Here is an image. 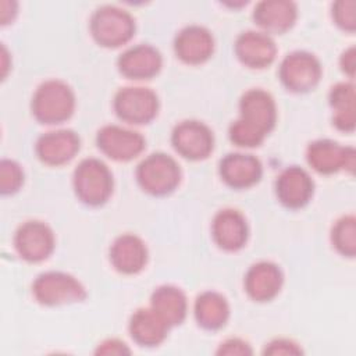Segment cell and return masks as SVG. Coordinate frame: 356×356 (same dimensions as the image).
<instances>
[{
  "instance_id": "1",
  "label": "cell",
  "mask_w": 356,
  "mask_h": 356,
  "mask_svg": "<svg viewBox=\"0 0 356 356\" xmlns=\"http://www.w3.org/2000/svg\"><path fill=\"white\" fill-rule=\"evenodd\" d=\"M75 107L72 89L63 81L50 79L38 86L32 97V113L43 124L68 120Z\"/></svg>"
},
{
  "instance_id": "2",
  "label": "cell",
  "mask_w": 356,
  "mask_h": 356,
  "mask_svg": "<svg viewBox=\"0 0 356 356\" xmlns=\"http://www.w3.org/2000/svg\"><path fill=\"white\" fill-rule=\"evenodd\" d=\"M76 196L86 204L99 206L104 203L113 191V175L108 167L99 159L82 160L72 177Z\"/></svg>"
},
{
  "instance_id": "3",
  "label": "cell",
  "mask_w": 356,
  "mask_h": 356,
  "mask_svg": "<svg viewBox=\"0 0 356 356\" xmlns=\"http://www.w3.org/2000/svg\"><path fill=\"white\" fill-rule=\"evenodd\" d=\"M90 32L99 44L117 47L132 38L135 22L128 11L115 6H102L92 14Z\"/></svg>"
},
{
  "instance_id": "4",
  "label": "cell",
  "mask_w": 356,
  "mask_h": 356,
  "mask_svg": "<svg viewBox=\"0 0 356 356\" xmlns=\"http://www.w3.org/2000/svg\"><path fill=\"white\" fill-rule=\"evenodd\" d=\"M136 178L143 191L160 196L170 193L178 186L181 170L171 156L153 153L139 163Z\"/></svg>"
},
{
  "instance_id": "5",
  "label": "cell",
  "mask_w": 356,
  "mask_h": 356,
  "mask_svg": "<svg viewBox=\"0 0 356 356\" xmlns=\"http://www.w3.org/2000/svg\"><path fill=\"white\" fill-rule=\"evenodd\" d=\"M35 299L42 305H63L85 299L83 285L72 275L61 271H47L35 280L32 285Z\"/></svg>"
},
{
  "instance_id": "6",
  "label": "cell",
  "mask_w": 356,
  "mask_h": 356,
  "mask_svg": "<svg viewBox=\"0 0 356 356\" xmlns=\"http://www.w3.org/2000/svg\"><path fill=\"white\" fill-rule=\"evenodd\" d=\"M114 110L127 122L146 124L157 114L159 100L156 93L149 88L127 86L117 92Z\"/></svg>"
},
{
  "instance_id": "7",
  "label": "cell",
  "mask_w": 356,
  "mask_h": 356,
  "mask_svg": "<svg viewBox=\"0 0 356 356\" xmlns=\"http://www.w3.org/2000/svg\"><path fill=\"white\" fill-rule=\"evenodd\" d=\"M320 76V61L312 53L303 50L289 53L280 65L282 83L293 92H307L313 89L318 83Z\"/></svg>"
},
{
  "instance_id": "8",
  "label": "cell",
  "mask_w": 356,
  "mask_h": 356,
  "mask_svg": "<svg viewBox=\"0 0 356 356\" xmlns=\"http://www.w3.org/2000/svg\"><path fill=\"white\" fill-rule=\"evenodd\" d=\"M171 140L175 150L191 160L207 157L214 145V138L210 128L195 120L179 122L172 131Z\"/></svg>"
},
{
  "instance_id": "9",
  "label": "cell",
  "mask_w": 356,
  "mask_h": 356,
  "mask_svg": "<svg viewBox=\"0 0 356 356\" xmlns=\"http://www.w3.org/2000/svg\"><path fill=\"white\" fill-rule=\"evenodd\" d=\"M96 142L104 154L118 161H128L136 157L145 147V139L139 132L118 125L100 128Z\"/></svg>"
},
{
  "instance_id": "10",
  "label": "cell",
  "mask_w": 356,
  "mask_h": 356,
  "mask_svg": "<svg viewBox=\"0 0 356 356\" xmlns=\"http://www.w3.org/2000/svg\"><path fill=\"white\" fill-rule=\"evenodd\" d=\"M307 163L320 174H332L341 168L353 171L355 150L353 147H343L330 139L314 140L307 147Z\"/></svg>"
},
{
  "instance_id": "11",
  "label": "cell",
  "mask_w": 356,
  "mask_h": 356,
  "mask_svg": "<svg viewBox=\"0 0 356 356\" xmlns=\"http://www.w3.org/2000/svg\"><path fill=\"white\" fill-rule=\"evenodd\" d=\"M14 245L18 254L28 261L44 260L54 248V235L42 221H26L15 232Z\"/></svg>"
},
{
  "instance_id": "12",
  "label": "cell",
  "mask_w": 356,
  "mask_h": 356,
  "mask_svg": "<svg viewBox=\"0 0 356 356\" xmlns=\"http://www.w3.org/2000/svg\"><path fill=\"white\" fill-rule=\"evenodd\" d=\"M241 120L267 135L275 125L277 108L271 95L263 89H250L239 102Z\"/></svg>"
},
{
  "instance_id": "13",
  "label": "cell",
  "mask_w": 356,
  "mask_h": 356,
  "mask_svg": "<svg viewBox=\"0 0 356 356\" xmlns=\"http://www.w3.org/2000/svg\"><path fill=\"white\" fill-rule=\"evenodd\" d=\"M313 188L312 177L298 165L285 168L275 181V192L280 202L291 209L305 206L313 195Z\"/></svg>"
},
{
  "instance_id": "14",
  "label": "cell",
  "mask_w": 356,
  "mask_h": 356,
  "mask_svg": "<svg viewBox=\"0 0 356 356\" xmlns=\"http://www.w3.org/2000/svg\"><path fill=\"white\" fill-rule=\"evenodd\" d=\"M235 53L245 65L263 68L274 61L277 47L271 36L266 32L246 31L236 38Z\"/></svg>"
},
{
  "instance_id": "15",
  "label": "cell",
  "mask_w": 356,
  "mask_h": 356,
  "mask_svg": "<svg viewBox=\"0 0 356 356\" xmlns=\"http://www.w3.org/2000/svg\"><path fill=\"white\" fill-rule=\"evenodd\" d=\"M79 150V138L71 129H58L43 134L36 142L38 157L50 165L70 161Z\"/></svg>"
},
{
  "instance_id": "16",
  "label": "cell",
  "mask_w": 356,
  "mask_h": 356,
  "mask_svg": "<svg viewBox=\"0 0 356 356\" xmlns=\"http://www.w3.org/2000/svg\"><path fill=\"white\" fill-rule=\"evenodd\" d=\"M161 68V54L150 44H136L118 58V70L131 79H149Z\"/></svg>"
},
{
  "instance_id": "17",
  "label": "cell",
  "mask_w": 356,
  "mask_h": 356,
  "mask_svg": "<svg viewBox=\"0 0 356 356\" xmlns=\"http://www.w3.org/2000/svg\"><path fill=\"white\" fill-rule=\"evenodd\" d=\"M214 47L211 33L200 25H189L178 32L174 42L177 56L188 64H200L206 61Z\"/></svg>"
},
{
  "instance_id": "18",
  "label": "cell",
  "mask_w": 356,
  "mask_h": 356,
  "mask_svg": "<svg viewBox=\"0 0 356 356\" xmlns=\"http://www.w3.org/2000/svg\"><path fill=\"white\" fill-rule=\"evenodd\" d=\"M211 232L221 249L238 250L248 239V224L238 210L224 209L214 216Z\"/></svg>"
},
{
  "instance_id": "19",
  "label": "cell",
  "mask_w": 356,
  "mask_h": 356,
  "mask_svg": "<svg viewBox=\"0 0 356 356\" xmlns=\"http://www.w3.org/2000/svg\"><path fill=\"white\" fill-rule=\"evenodd\" d=\"M220 175L232 188H248L261 177V163L253 154L229 153L220 161Z\"/></svg>"
},
{
  "instance_id": "20",
  "label": "cell",
  "mask_w": 356,
  "mask_h": 356,
  "mask_svg": "<svg viewBox=\"0 0 356 356\" xmlns=\"http://www.w3.org/2000/svg\"><path fill=\"white\" fill-rule=\"evenodd\" d=\"M282 273L271 261H259L248 270L245 275V289L248 295L259 302L273 299L281 289Z\"/></svg>"
},
{
  "instance_id": "21",
  "label": "cell",
  "mask_w": 356,
  "mask_h": 356,
  "mask_svg": "<svg viewBox=\"0 0 356 356\" xmlns=\"http://www.w3.org/2000/svg\"><path fill=\"white\" fill-rule=\"evenodd\" d=\"M147 259V250L143 241L134 234L120 235L110 248V260L113 266L124 274L140 271Z\"/></svg>"
},
{
  "instance_id": "22",
  "label": "cell",
  "mask_w": 356,
  "mask_h": 356,
  "mask_svg": "<svg viewBox=\"0 0 356 356\" xmlns=\"http://www.w3.org/2000/svg\"><path fill=\"white\" fill-rule=\"evenodd\" d=\"M253 18L267 32L281 33L296 19V4L289 0H263L256 4Z\"/></svg>"
},
{
  "instance_id": "23",
  "label": "cell",
  "mask_w": 356,
  "mask_h": 356,
  "mask_svg": "<svg viewBox=\"0 0 356 356\" xmlns=\"http://www.w3.org/2000/svg\"><path fill=\"white\" fill-rule=\"evenodd\" d=\"M168 324L150 307L138 309L129 320V332L142 346H156L167 335Z\"/></svg>"
},
{
  "instance_id": "24",
  "label": "cell",
  "mask_w": 356,
  "mask_h": 356,
  "mask_svg": "<svg viewBox=\"0 0 356 356\" xmlns=\"http://www.w3.org/2000/svg\"><path fill=\"white\" fill-rule=\"evenodd\" d=\"M152 309L168 324H181L186 316V298L185 293L172 285H163L154 289L150 298Z\"/></svg>"
},
{
  "instance_id": "25",
  "label": "cell",
  "mask_w": 356,
  "mask_h": 356,
  "mask_svg": "<svg viewBox=\"0 0 356 356\" xmlns=\"http://www.w3.org/2000/svg\"><path fill=\"white\" fill-rule=\"evenodd\" d=\"M228 316L229 306L221 293L207 291L197 296L195 302V317L203 328L218 330L227 323Z\"/></svg>"
},
{
  "instance_id": "26",
  "label": "cell",
  "mask_w": 356,
  "mask_h": 356,
  "mask_svg": "<svg viewBox=\"0 0 356 356\" xmlns=\"http://www.w3.org/2000/svg\"><path fill=\"white\" fill-rule=\"evenodd\" d=\"M330 104L334 110L332 121L342 131H353L356 122L355 86L350 82H339L330 92Z\"/></svg>"
},
{
  "instance_id": "27",
  "label": "cell",
  "mask_w": 356,
  "mask_h": 356,
  "mask_svg": "<svg viewBox=\"0 0 356 356\" xmlns=\"http://www.w3.org/2000/svg\"><path fill=\"white\" fill-rule=\"evenodd\" d=\"M331 239L339 253L353 257L356 253V220L352 214L341 217L332 227Z\"/></svg>"
},
{
  "instance_id": "28",
  "label": "cell",
  "mask_w": 356,
  "mask_h": 356,
  "mask_svg": "<svg viewBox=\"0 0 356 356\" xmlns=\"http://www.w3.org/2000/svg\"><path fill=\"white\" fill-rule=\"evenodd\" d=\"M264 136H266L264 134H261L259 129L253 128L252 125L246 124L241 118H238L229 127V139L238 146H243V147L257 146L263 142Z\"/></svg>"
},
{
  "instance_id": "29",
  "label": "cell",
  "mask_w": 356,
  "mask_h": 356,
  "mask_svg": "<svg viewBox=\"0 0 356 356\" xmlns=\"http://www.w3.org/2000/svg\"><path fill=\"white\" fill-rule=\"evenodd\" d=\"M24 181V172L18 163L4 159L0 163V191L3 195L13 193L19 189Z\"/></svg>"
},
{
  "instance_id": "30",
  "label": "cell",
  "mask_w": 356,
  "mask_h": 356,
  "mask_svg": "<svg viewBox=\"0 0 356 356\" xmlns=\"http://www.w3.org/2000/svg\"><path fill=\"white\" fill-rule=\"evenodd\" d=\"M356 3L355 0H339L332 4V17L345 31L353 32L356 26Z\"/></svg>"
},
{
  "instance_id": "31",
  "label": "cell",
  "mask_w": 356,
  "mask_h": 356,
  "mask_svg": "<svg viewBox=\"0 0 356 356\" xmlns=\"http://www.w3.org/2000/svg\"><path fill=\"white\" fill-rule=\"evenodd\" d=\"M302 349L289 339H274L264 348V355H299Z\"/></svg>"
},
{
  "instance_id": "32",
  "label": "cell",
  "mask_w": 356,
  "mask_h": 356,
  "mask_svg": "<svg viewBox=\"0 0 356 356\" xmlns=\"http://www.w3.org/2000/svg\"><path fill=\"white\" fill-rule=\"evenodd\" d=\"M250 346L238 338H231L222 342L217 350V355H250Z\"/></svg>"
},
{
  "instance_id": "33",
  "label": "cell",
  "mask_w": 356,
  "mask_h": 356,
  "mask_svg": "<svg viewBox=\"0 0 356 356\" xmlns=\"http://www.w3.org/2000/svg\"><path fill=\"white\" fill-rule=\"evenodd\" d=\"M96 353L97 355H125V353H131V350L124 342L118 339H107L97 346Z\"/></svg>"
},
{
  "instance_id": "34",
  "label": "cell",
  "mask_w": 356,
  "mask_h": 356,
  "mask_svg": "<svg viewBox=\"0 0 356 356\" xmlns=\"http://www.w3.org/2000/svg\"><path fill=\"white\" fill-rule=\"evenodd\" d=\"M341 65L345 72L349 74V76H353L355 74V47H349L343 51L341 57Z\"/></svg>"
},
{
  "instance_id": "35",
  "label": "cell",
  "mask_w": 356,
  "mask_h": 356,
  "mask_svg": "<svg viewBox=\"0 0 356 356\" xmlns=\"http://www.w3.org/2000/svg\"><path fill=\"white\" fill-rule=\"evenodd\" d=\"M3 76H6V70H7V64H6V57H7V53H6V47L3 46Z\"/></svg>"
}]
</instances>
